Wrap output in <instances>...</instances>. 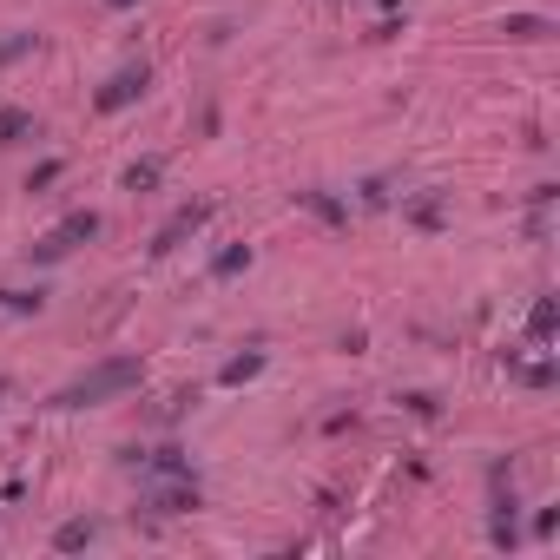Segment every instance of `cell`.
<instances>
[{
	"label": "cell",
	"mask_w": 560,
	"mask_h": 560,
	"mask_svg": "<svg viewBox=\"0 0 560 560\" xmlns=\"http://www.w3.org/2000/svg\"><path fill=\"white\" fill-rule=\"evenodd\" d=\"M27 126H33L27 112H0V139H20V132H27Z\"/></svg>",
	"instance_id": "obj_4"
},
{
	"label": "cell",
	"mask_w": 560,
	"mask_h": 560,
	"mask_svg": "<svg viewBox=\"0 0 560 560\" xmlns=\"http://www.w3.org/2000/svg\"><path fill=\"white\" fill-rule=\"evenodd\" d=\"M86 541H93V521H66L60 528V547H86Z\"/></svg>",
	"instance_id": "obj_3"
},
{
	"label": "cell",
	"mask_w": 560,
	"mask_h": 560,
	"mask_svg": "<svg viewBox=\"0 0 560 560\" xmlns=\"http://www.w3.org/2000/svg\"><path fill=\"white\" fill-rule=\"evenodd\" d=\"M139 93H145V66H126V73H119V80H112L106 93H99V106H106V112H119L126 99H139Z\"/></svg>",
	"instance_id": "obj_2"
},
{
	"label": "cell",
	"mask_w": 560,
	"mask_h": 560,
	"mask_svg": "<svg viewBox=\"0 0 560 560\" xmlns=\"http://www.w3.org/2000/svg\"><path fill=\"white\" fill-rule=\"evenodd\" d=\"M112 7H132V0H112Z\"/></svg>",
	"instance_id": "obj_5"
},
{
	"label": "cell",
	"mask_w": 560,
	"mask_h": 560,
	"mask_svg": "<svg viewBox=\"0 0 560 560\" xmlns=\"http://www.w3.org/2000/svg\"><path fill=\"white\" fill-rule=\"evenodd\" d=\"M132 383H139V356H119V363H99L93 376H80L60 402H106V396H119V389H132Z\"/></svg>",
	"instance_id": "obj_1"
}]
</instances>
